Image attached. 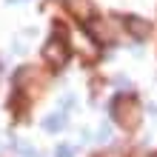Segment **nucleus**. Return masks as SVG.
I'll return each instance as SVG.
<instances>
[{
  "mask_svg": "<svg viewBox=\"0 0 157 157\" xmlns=\"http://www.w3.org/2000/svg\"><path fill=\"white\" fill-rule=\"evenodd\" d=\"M112 114L117 117V123H123L126 128H134L140 120V106L134 97H117L112 103Z\"/></svg>",
  "mask_w": 157,
  "mask_h": 157,
  "instance_id": "nucleus-1",
  "label": "nucleus"
},
{
  "mask_svg": "<svg viewBox=\"0 0 157 157\" xmlns=\"http://www.w3.org/2000/svg\"><path fill=\"white\" fill-rule=\"evenodd\" d=\"M43 54H46V60L52 63V66H63L66 63V57H69V52H66V46H63L60 40H49L46 43V49H43Z\"/></svg>",
  "mask_w": 157,
  "mask_h": 157,
  "instance_id": "nucleus-2",
  "label": "nucleus"
},
{
  "mask_svg": "<svg viewBox=\"0 0 157 157\" xmlns=\"http://www.w3.org/2000/svg\"><path fill=\"white\" fill-rule=\"evenodd\" d=\"M63 126H66V114H63V112H54V114H49V117L43 120L46 132H60Z\"/></svg>",
  "mask_w": 157,
  "mask_h": 157,
  "instance_id": "nucleus-3",
  "label": "nucleus"
},
{
  "mask_svg": "<svg viewBox=\"0 0 157 157\" xmlns=\"http://www.w3.org/2000/svg\"><path fill=\"white\" fill-rule=\"evenodd\" d=\"M128 32H132L134 37H146V34H149V23L140 20V17H128Z\"/></svg>",
  "mask_w": 157,
  "mask_h": 157,
  "instance_id": "nucleus-4",
  "label": "nucleus"
},
{
  "mask_svg": "<svg viewBox=\"0 0 157 157\" xmlns=\"http://www.w3.org/2000/svg\"><path fill=\"white\" fill-rule=\"evenodd\" d=\"M71 9H75L80 17H89V14H91V6L86 3V0H75V6H71Z\"/></svg>",
  "mask_w": 157,
  "mask_h": 157,
  "instance_id": "nucleus-5",
  "label": "nucleus"
},
{
  "mask_svg": "<svg viewBox=\"0 0 157 157\" xmlns=\"http://www.w3.org/2000/svg\"><path fill=\"white\" fill-rule=\"evenodd\" d=\"M109 134H112V128H109V126H100V132H97V140H100V143H106V140H109Z\"/></svg>",
  "mask_w": 157,
  "mask_h": 157,
  "instance_id": "nucleus-6",
  "label": "nucleus"
},
{
  "mask_svg": "<svg viewBox=\"0 0 157 157\" xmlns=\"http://www.w3.org/2000/svg\"><path fill=\"white\" fill-rule=\"evenodd\" d=\"M57 157H71V149H69V146H60V149H57Z\"/></svg>",
  "mask_w": 157,
  "mask_h": 157,
  "instance_id": "nucleus-7",
  "label": "nucleus"
},
{
  "mask_svg": "<svg viewBox=\"0 0 157 157\" xmlns=\"http://www.w3.org/2000/svg\"><path fill=\"white\" fill-rule=\"evenodd\" d=\"M12 3H14V0H12Z\"/></svg>",
  "mask_w": 157,
  "mask_h": 157,
  "instance_id": "nucleus-8",
  "label": "nucleus"
},
{
  "mask_svg": "<svg viewBox=\"0 0 157 157\" xmlns=\"http://www.w3.org/2000/svg\"><path fill=\"white\" fill-rule=\"evenodd\" d=\"M154 157H157V154H154Z\"/></svg>",
  "mask_w": 157,
  "mask_h": 157,
  "instance_id": "nucleus-9",
  "label": "nucleus"
}]
</instances>
